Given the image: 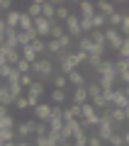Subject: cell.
<instances>
[{"label":"cell","instance_id":"obj_1","mask_svg":"<svg viewBox=\"0 0 129 146\" xmlns=\"http://www.w3.org/2000/svg\"><path fill=\"white\" fill-rule=\"evenodd\" d=\"M51 73H54V61L49 56L47 58H37V61L32 63V68H29V76H39L37 80H41V78L49 80V78H51Z\"/></svg>","mask_w":129,"mask_h":146},{"label":"cell","instance_id":"obj_2","mask_svg":"<svg viewBox=\"0 0 129 146\" xmlns=\"http://www.w3.org/2000/svg\"><path fill=\"white\" fill-rule=\"evenodd\" d=\"M102 32H105V46H110V49H114V51H117V49L124 44V36L119 34L117 29H110V27H105Z\"/></svg>","mask_w":129,"mask_h":146},{"label":"cell","instance_id":"obj_3","mask_svg":"<svg viewBox=\"0 0 129 146\" xmlns=\"http://www.w3.org/2000/svg\"><path fill=\"white\" fill-rule=\"evenodd\" d=\"M34 127H37V119L17 122V124H15V134H17V139H29V136L34 134Z\"/></svg>","mask_w":129,"mask_h":146},{"label":"cell","instance_id":"obj_4","mask_svg":"<svg viewBox=\"0 0 129 146\" xmlns=\"http://www.w3.org/2000/svg\"><path fill=\"white\" fill-rule=\"evenodd\" d=\"M110 107H117V110H129V95L124 93L122 88H114L112 90V102Z\"/></svg>","mask_w":129,"mask_h":146},{"label":"cell","instance_id":"obj_5","mask_svg":"<svg viewBox=\"0 0 129 146\" xmlns=\"http://www.w3.org/2000/svg\"><path fill=\"white\" fill-rule=\"evenodd\" d=\"M51 22H54V20H51ZM51 22L44 20V17H37V20H34V32H37V36H39V39H49V32H51Z\"/></svg>","mask_w":129,"mask_h":146},{"label":"cell","instance_id":"obj_6","mask_svg":"<svg viewBox=\"0 0 129 146\" xmlns=\"http://www.w3.org/2000/svg\"><path fill=\"white\" fill-rule=\"evenodd\" d=\"M107 115L112 119V124H124L129 119V110H117V107H107Z\"/></svg>","mask_w":129,"mask_h":146},{"label":"cell","instance_id":"obj_7","mask_svg":"<svg viewBox=\"0 0 129 146\" xmlns=\"http://www.w3.org/2000/svg\"><path fill=\"white\" fill-rule=\"evenodd\" d=\"M76 46H78V51L85 54V56H90V54L95 51V44L90 42V36H88V34H83L80 39H76Z\"/></svg>","mask_w":129,"mask_h":146},{"label":"cell","instance_id":"obj_8","mask_svg":"<svg viewBox=\"0 0 129 146\" xmlns=\"http://www.w3.org/2000/svg\"><path fill=\"white\" fill-rule=\"evenodd\" d=\"M49 115H51V105H49V102H39L34 107V119L37 122H47Z\"/></svg>","mask_w":129,"mask_h":146},{"label":"cell","instance_id":"obj_9","mask_svg":"<svg viewBox=\"0 0 129 146\" xmlns=\"http://www.w3.org/2000/svg\"><path fill=\"white\" fill-rule=\"evenodd\" d=\"M78 10H80V15H78V17L90 20V17L95 15V3H90V0H80V3H78Z\"/></svg>","mask_w":129,"mask_h":146},{"label":"cell","instance_id":"obj_10","mask_svg":"<svg viewBox=\"0 0 129 146\" xmlns=\"http://www.w3.org/2000/svg\"><path fill=\"white\" fill-rule=\"evenodd\" d=\"M3 46H5V49H20V46H17V29H5Z\"/></svg>","mask_w":129,"mask_h":146},{"label":"cell","instance_id":"obj_11","mask_svg":"<svg viewBox=\"0 0 129 146\" xmlns=\"http://www.w3.org/2000/svg\"><path fill=\"white\" fill-rule=\"evenodd\" d=\"M95 12L110 17V15L114 12V3H110V0H98V3H95Z\"/></svg>","mask_w":129,"mask_h":146},{"label":"cell","instance_id":"obj_12","mask_svg":"<svg viewBox=\"0 0 129 146\" xmlns=\"http://www.w3.org/2000/svg\"><path fill=\"white\" fill-rule=\"evenodd\" d=\"M34 144L37 146H59L61 141H59L56 134H47V136H34Z\"/></svg>","mask_w":129,"mask_h":146},{"label":"cell","instance_id":"obj_13","mask_svg":"<svg viewBox=\"0 0 129 146\" xmlns=\"http://www.w3.org/2000/svg\"><path fill=\"white\" fill-rule=\"evenodd\" d=\"M66 80L73 85V88H85V76H83L80 71H73V73H68V76H66Z\"/></svg>","mask_w":129,"mask_h":146},{"label":"cell","instance_id":"obj_14","mask_svg":"<svg viewBox=\"0 0 129 146\" xmlns=\"http://www.w3.org/2000/svg\"><path fill=\"white\" fill-rule=\"evenodd\" d=\"M78 122H80L83 129H95V127H98V122H100V115H98V112H93V115L83 117V119H78Z\"/></svg>","mask_w":129,"mask_h":146},{"label":"cell","instance_id":"obj_15","mask_svg":"<svg viewBox=\"0 0 129 146\" xmlns=\"http://www.w3.org/2000/svg\"><path fill=\"white\" fill-rule=\"evenodd\" d=\"M68 15H71V7H68V5H56V12H54V20H56L59 25H63V22L68 20Z\"/></svg>","mask_w":129,"mask_h":146},{"label":"cell","instance_id":"obj_16","mask_svg":"<svg viewBox=\"0 0 129 146\" xmlns=\"http://www.w3.org/2000/svg\"><path fill=\"white\" fill-rule=\"evenodd\" d=\"M54 12H56V3H44V0H41V17L51 22L54 20Z\"/></svg>","mask_w":129,"mask_h":146},{"label":"cell","instance_id":"obj_17","mask_svg":"<svg viewBox=\"0 0 129 146\" xmlns=\"http://www.w3.org/2000/svg\"><path fill=\"white\" fill-rule=\"evenodd\" d=\"M34 27V20H32L27 12H20V25H17V32H27Z\"/></svg>","mask_w":129,"mask_h":146},{"label":"cell","instance_id":"obj_18","mask_svg":"<svg viewBox=\"0 0 129 146\" xmlns=\"http://www.w3.org/2000/svg\"><path fill=\"white\" fill-rule=\"evenodd\" d=\"M12 102H15V98H12V95L7 93L5 83H3V85H0V105H3V107H10Z\"/></svg>","mask_w":129,"mask_h":146},{"label":"cell","instance_id":"obj_19","mask_svg":"<svg viewBox=\"0 0 129 146\" xmlns=\"http://www.w3.org/2000/svg\"><path fill=\"white\" fill-rule=\"evenodd\" d=\"M49 100L56 102V107H61V105L66 102V90H51V93H49Z\"/></svg>","mask_w":129,"mask_h":146},{"label":"cell","instance_id":"obj_20","mask_svg":"<svg viewBox=\"0 0 129 146\" xmlns=\"http://www.w3.org/2000/svg\"><path fill=\"white\" fill-rule=\"evenodd\" d=\"M90 25H93V29H105V25H107V17L100 15V12H95V15L90 17Z\"/></svg>","mask_w":129,"mask_h":146},{"label":"cell","instance_id":"obj_21","mask_svg":"<svg viewBox=\"0 0 129 146\" xmlns=\"http://www.w3.org/2000/svg\"><path fill=\"white\" fill-rule=\"evenodd\" d=\"M88 36H90V42H93L95 46H105V32L102 29H93Z\"/></svg>","mask_w":129,"mask_h":146},{"label":"cell","instance_id":"obj_22","mask_svg":"<svg viewBox=\"0 0 129 146\" xmlns=\"http://www.w3.org/2000/svg\"><path fill=\"white\" fill-rule=\"evenodd\" d=\"M44 90H47V88H44V80H37V78H34V83L27 88V93H32V95H37V98H41V95H44Z\"/></svg>","mask_w":129,"mask_h":146},{"label":"cell","instance_id":"obj_23","mask_svg":"<svg viewBox=\"0 0 129 146\" xmlns=\"http://www.w3.org/2000/svg\"><path fill=\"white\" fill-rule=\"evenodd\" d=\"M73 102L71 105H83V102H88V93H85V88H76V93H73Z\"/></svg>","mask_w":129,"mask_h":146},{"label":"cell","instance_id":"obj_24","mask_svg":"<svg viewBox=\"0 0 129 146\" xmlns=\"http://www.w3.org/2000/svg\"><path fill=\"white\" fill-rule=\"evenodd\" d=\"M15 124H17V119L10 115V112L0 117V129H15Z\"/></svg>","mask_w":129,"mask_h":146},{"label":"cell","instance_id":"obj_25","mask_svg":"<svg viewBox=\"0 0 129 146\" xmlns=\"http://www.w3.org/2000/svg\"><path fill=\"white\" fill-rule=\"evenodd\" d=\"M5 61L7 66H15L20 61V49H5Z\"/></svg>","mask_w":129,"mask_h":146},{"label":"cell","instance_id":"obj_26","mask_svg":"<svg viewBox=\"0 0 129 146\" xmlns=\"http://www.w3.org/2000/svg\"><path fill=\"white\" fill-rule=\"evenodd\" d=\"M27 15L32 17V20H37V17H41V0H34L29 7H27Z\"/></svg>","mask_w":129,"mask_h":146},{"label":"cell","instance_id":"obj_27","mask_svg":"<svg viewBox=\"0 0 129 146\" xmlns=\"http://www.w3.org/2000/svg\"><path fill=\"white\" fill-rule=\"evenodd\" d=\"M5 88H7V93H10L12 98H20V95H25V88H22L20 83H5Z\"/></svg>","mask_w":129,"mask_h":146},{"label":"cell","instance_id":"obj_28","mask_svg":"<svg viewBox=\"0 0 129 146\" xmlns=\"http://www.w3.org/2000/svg\"><path fill=\"white\" fill-rule=\"evenodd\" d=\"M117 61H129V39H124V44L117 49Z\"/></svg>","mask_w":129,"mask_h":146},{"label":"cell","instance_id":"obj_29","mask_svg":"<svg viewBox=\"0 0 129 146\" xmlns=\"http://www.w3.org/2000/svg\"><path fill=\"white\" fill-rule=\"evenodd\" d=\"M20 56H22V58H25V61H27V63H34V61H37V58H39V56H37V54H34V51H32V49H29V46H22V49H20Z\"/></svg>","mask_w":129,"mask_h":146},{"label":"cell","instance_id":"obj_30","mask_svg":"<svg viewBox=\"0 0 129 146\" xmlns=\"http://www.w3.org/2000/svg\"><path fill=\"white\" fill-rule=\"evenodd\" d=\"M51 83H54V90H66V85H68V80H66V76H54L51 78Z\"/></svg>","mask_w":129,"mask_h":146},{"label":"cell","instance_id":"obj_31","mask_svg":"<svg viewBox=\"0 0 129 146\" xmlns=\"http://www.w3.org/2000/svg\"><path fill=\"white\" fill-rule=\"evenodd\" d=\"M119 22H122V12H119V10H114L112 15L107 17V25H110V29H117V27H119Z\"/></svg>","mask_w":129,"mask_h":146},{"label":"cell","instance_id":"obj_32","mask_svg":"<svg viewBox=\"0 0 129 146\" xmlns=\"http://www.w3.org/2000/svg\"><path fill=\"white\" fill-rule=\"evenodd\" d=\"M0 141H3V144H5V141H17L15 129H0Z\"/></svg>","mask_w":129,"mask_h":146},{"label":"cell","instance_id":"obj_33","mask_svg":"<svg viewBox=\"0 0 129 146\" xmlns=\"http://www.w3.org/2000/svg\"><path fill=\"white\" fill-rule=\"evenodd\" d=\"M63 34V25H59L56 20L51 22V32H49V39H59V36Z\"/></svg>","mask_w":129,"mask_h":146},{"label":"cell","instance_id":"obj_34","mask_svg":"<svg viewBox=\"0 0 129 146\" xmlns=\"http://www.w3.org/2000/svg\"><path fill=\"white\" fill-rule=\"evenodd\" d=\"M29 49H32V51L37 54V56H41V54H44V39H39V36H37L34 42L29 44Z\"/></svg>","mask_w":129,"mask_h":146},{"label":"cell","instance_id":"obj_35","mask_svg":"<svg viewBox=\"0 0 129 146\" xmlns=\"http://www.w3.org/2000/svg\"><path fill=\"white\" fill-rule=\"evenodd\" d=\"M85 93H88V100H90V98H95V95H100L102 90H100L98 83H88V85H85Z\"/></svg>","mask_w":129,"mask_h":146},{"label":"cell","instance_id":"obj_36","mask_svg":"<svg viewBox=\"0 0 129 146\" xmlns=\"http://www.w3.org/2000/svg\"><path fill=\"white\" fill-rule=\"evenodd\" d=\"M47 134H49L47 122H37V127H34V136H47Z\"/></svg>","mask_w":129,"mask_h":146},{"label":"cell","instance_id":"obj_37","mask_svg":"<svg viewBox=\"0 0 129 146\" xmlns=\"http://www.w3.org/2000/svg\"><path fill=\"white\" fill-rule=\"evenodd\" d=\"M59 141H71V127H68V124L61 127V131H59Z\"/></svg>","mask_w":129,"mask_h":146},{"label":"cell","instance_id":"obj_38","mask_svg":"<svg viewBox=\"0 0 129 146\" xmlns=\"http://www.w3.org/2000/svg\"><path fill=\"white\" fill-rule=\"evenodd\" d=\"M32 83H34V76H29V73H25V76H20V85H22V88H29V85Z\"/></svg>","mask_w":129,"mask_h":146},{"label":"cell","instance_id":"obj_39","mask_svg":"<svg viewBox=\"0 0 129 146\" xmlns=\"http://www.w3.org/2000/svg\"><path fill=\"white\" fill-rule=\"evenodd\" d=\"M25 100H27V107H32V110L39 105V98H37V95H32V93H25Z\"/></svg>","mask_w":129,"mask_h":146},{"label":"cell","instance_id":"obj_40","mask_svg":"<svg viewBox=\"0 0 129 146\" xmlns=\"http://www.w3.org/2000/svg\"><path fill=\"white\" fill-rule=\"evenodd\" d=\"M85 144H88V146H105V141L100 139L98 134H93V136H88V139H85Z\"/></svg>","mask_w":129,"mask_h":146},{"label":"cell","instance_id":"obj_41","mask_svg":"<svg viewBox=\"0 0 129 146\" xmlns=\"http://www.w3.org/2000/svg\"><path fill=\"white\" fill-rule=\"evenodd\" d=\"M12 73V66H0V80H7Z\"/></svg>","mask_w":129,"mask_h":146},{"label":"cell","instance_id":"obj_42","mask_svg":"<svg viewBox=\"0 0 129 146\" xmlns=\"http://www.w3.org/2000/svg\"><path fill=\"white\" fill-rule=\"evenodd\" d=\"M12 105H15L17 110H27V100H25V95H20V98H15V102H12Z\"/></svg>","mask_w":129,"mask_h":146},{"label":"cell","instance_id":"obj_43","mask_svg":"<svg viewBox=\"0 0 129 146\" xmlns=\"http://www.w3.org/2000/svg\"><path fill=\"white\" fill-rule=\"evenodd\" d=\"M0 66H7V61H5V46H0Z\"/></svg>","mask_w":129,"mask_h":146},{"label":"cell","instance_id":"obj_44","mask_svg":"<svg viewBox=\"0 0 129 146\" xmlns=\"http://www.w3.org/2000/svg\"><path fill=\"white\" fill-rule=\"evenodd\" d=\"M15 146H32V141H27V139H17Z\"/></svg>","mask_w":129,"mask_h":146},{"label":"cell","instance_id":"obj_45","mask_svg":"<svg viewBox=\"0 0 129 146\" xmlns=\"http://www.w3.org/2000/svg\"><path fill=\"white\" fill-rule=\"evenodd\" d=\"M71 146H88L85 141H71Z\"/></svg>","mask_w":129,"mask_h":146},{"label":"cell","instance_id":"obj_46","mask_svg":"<svg viewBox=\"0 0 129 146\" xmlns=\"http://www.w3.org/2000/svg\"><path fill=\"white\" fill-rule=\"evenodd\" d=\"M3 146H15V141H5V144H3Z\"/></svg>","mask_w":129,"mask_h":146},{"label":"cell","instance_id":"obj_47","mask_svg":"<svg viewBox=\"0 0 129 146\" xmlns=\"http://www.w3.org/2000/svg\"><path fill=\"white\" fill-rule=\"evenodd\" d=\"M59 146H71V141H61V144H59Z\"/></svg>","mask_w":129,"mask_h":146},{"label":"cell","instance_id":"obj_48","mask_svg":"<svg viewBox=\"0 0 129 146\" xmlns=\"http://www.w3.org/2000/svg\"><path fill=\"white\" fill-rule=\"evenodd\" d=\"M0 20H3V12H0Z\"/></svg>","mask_w":129,"mask_h":146},{"label":"cell","instance_id":"obj_49","mask_svg":"<svg viewBox=\"0 0 129 146\" xmlns=\"http://www.w3.org/2000/svg\"><path fill=\"white\" fill-rule=\"evenodd\" d=\"M0 146H3V141H0Z\"/></svg>","mask_w":129,"mask_h":146},{"label":"cell","instance_id":"obj_50","mask_svg":"<svg viewBox=\"0 0 129 146\" xmlns=\"http://www.w3.org/2000/svg\"><path fill=\"white\" fill-rule=\"evenodd\" d=\"M0 46H3V44H0Z\"/></svg>","mask_w":129,"mask_h":146}]
</instances>
